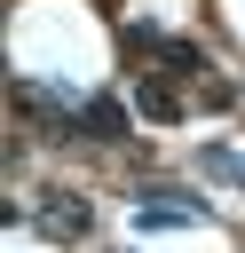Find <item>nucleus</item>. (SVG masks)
<instances>
[{
	"label": "nucleus",
	"instance_id": "nucleus-1",
	"mask_svg": "<svg viewBox=\"0 0 245 253\" xmlns=\"http://www.w3.org/2000/svg\"><path fill=\"white\" fill-rule=\"evenodd\" d=\"M32 229H40V237H55V245H79V237L95 229V206H87L79 190H55V198L32 213Z\"/></svg>",
	"mask_w": 245,
	"mask_h": 253
},
{
	"label": "nucleus",
	"instance_id": "nucleus-2",
	"mask_svg": "<svg viewBox=\"0 0 245 253\" xmlns=\"http://www.w3.org/2000/svg\"><path fill=\"white\" fill-rule=\"evenodd\" d=\"M134 221H142V229H190V221H205V198H182V190H142Z\"/></svg>",
	"mask_w": 245,
	"mask_h": 253
},
{
	"label": "nucleus",
	"instance_id": "nucleus-3",
	"mask_svg": "<svg viewBox=\"0 0 245 253\" xmlns=\"http://www.w3.org/2000/svg\"><path fill=\"white\" fill-rule=\"evenodd\" d=\"M79 134L87 142H126V103L119 95H87L79 103Z\"/></svg>",
	"mask_w": 245,
	"mask_h": 253
},
{
	"label": "nucleus",
	"instance_id": "nucleus-4",
	"mask_svg": "<svg viewBox=\"0 0 245 253\" xmlns=\"http://www.w3.org/2000/svg\"><path fill=\"white\" fill-rule=\"evenodd\" d=\"M134 111L158 119V126H174V119H182V95H174L166 79H142V87H134Z\"/></svg>",
	"mask_w": 245,
	"mask_h": 253
},
{
	"label": "nucleus",
	"instance_id": "nucleus-5",
	"mask_svg": "<svg viewBox=\"0 0 245 253\" xmlns=\"http://www.w3.org/2000/svg\"><path fill=\"white\" fill-rule=\"evenodd\" d=\"M198 166H205L213 182H229V190H245V150H229V142H205V150H198Z\"/></svg>",
	"mask_w": 245,
	"mask_h": 253
},
{
	"label": "nucleus",
	"instance_id": "nucleus-6",
	"mask_svg": "<svg viewBox=\"0 0 245 253\" xmlns=\"http://www.w3.org/2000/svg\"><path fill=\"white\" fill-rule=\"evenodd\" d=\"M158 63H166V71H205V47H198V40H174V32H166V40H158Z\"/></svg>",
	"mask_w": 245,
	"mask_h": 253
}]
</instances>
